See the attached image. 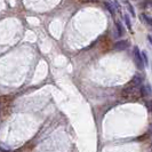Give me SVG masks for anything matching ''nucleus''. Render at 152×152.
<instances>
[{"instance_id":"obj_1","label":"nucleus","mask_w":152,"mask_h":152,"mask_svg":"<svg viewBox=\"0 0 152 152\" xmlns=\"http://www.w3.org/2000/svg\"><path fill=\"white\" fill-rule=\"evenodd\" d=\"M134 62H135V64H136V66L138 70H143L144 68V64H143V57H142V54L140 52V49H138V47H134Z\"/></svg>"},{"instance_id":"obj_2","label":"nucleus","mask_w":152,"mask_h":152,"mask_svg":"<svg viewBox=\"0 0 152 152\" xmlns=\"http://www.w3.org/2000/svg\"><path fill=\"white\" fill-rule=\"evenodd\" d=\"M128 46H129V42H128L127 40H120V41L115 42V45H114L113 48L115 50L121 52V50H125L126 48H128Z\"/></svg>"},{"instance_id":"obj_3","label":"nucleus","mask_w":152,"mask_h":152,"mask_svg":"<svg viewBox=\"0 0 152 152\" xmlns=\"http://www.w3.org/2000/svg\"><path fill=\"white\" fill-rule=\"evenodd\" d=\"M104 5H105V7L107 8V10L111 13V15H115V6H113V5H112L111 2H109V1H105Z\"/></svg>"},{"instance_id":"obj_4","label":"nucleus","mask_w":152,"mask_h":152,"mask_svg":"<svg viewBox=\"0 0 152 152\" xmlns=\"http://www.w3.org/2000/svg\"><path fill=\"white\" fill-rule=\"evenodd\" d=\"M150 93H151V91H150V86H146V87L141 86V95H142L143 97H146L148 95H150Z\"/></svg>"},{"instance_id":"obj_5","label":"nucleus","mask_w":152,"mask_h":152,"mask_svg":"<svg viewBox=\"0 0 152 152\" xmlns=\"http://www.w3.org/2000/svg\"><path fill=\"white\" fill-rule=\"evenodd\" d=\"M115 28H117V32H118V36H122L124 34V28H122V24L119 21L115 22Z\"/></svg>"},{"instance_id":"obj_6","label":"nucleus","mask_w":152,"mask_h":152,"mask_svg":"<svg viewBox=\"0 0 152 152\" xmlns=\"http://www.w3.org/2000/svg\"><path fill=\"white\" fill-rule=\"evenodd\" d=\"M142 20H144L145 23H146L148 25L152 26V17H150V16L146 15V14H142Z\"/></svg>"},{"instance_id":"obj_7","label":"nucleus","mask_w":152,"mask_h":152,"mask_svg":"<svg viewBox=\"0 0 152 152\" xmlns=\"http://www.w3.org/2000/svg\"><path fill=\"white\" fill-rule=\"evenodd\" d=\"M124 18H125V23H126V26L128 28V30H132V23H130L129 16L127 15V14H125V16H124Z\"/></svg>"},{"instance_id":"obj_8","label":"nucleus","mask_w":152,"mask_h":152,"mask_svg":"<svg viewBox=\"0 0 152 152\" xmlns=\"http://www.w3.org/2000/svg\"><path fill=\"white\" fill-rule=\"evenodd\" d=\"M127 7H128V9H129L130 14H132L133 16H135V9H134V7L132 6V4L128 2V1H127Z\"/></svg>"},{"instance_id":"obj_9","label":"nucleus","mask_w":152,"mask_h":152,"mask_svg":"<svg viewBox=\"0 0 152 152\" xmlns=\"http://www.w3.org/2000/svg\"><path fill=\"white\" fill-rule=\"evenodd\" d=\"M142 57H143V61H144V64H145V65H148V63H149V61H148V56H146V54H145V52H143V53H142Z\"/></svg>"},{"instance_id":"obj_10","label":"nucleus","mask_w":152,"mask_h":152,"mask_svg":"<svg viewBox=\"0 0 152 152\" xmlns=\"http://www.w3.org/2000/svg\"><path fill=\"white\" fill-rule=\"evenodd\" d=\"M148 38H149V40H150V44H151V45H152V38H151V36H149Z\"/></svg>"},{"instance_id":"obj_11","label":"nucleus","mask_w":152,"mask_h":152,"mask_svg":"<svg viewBox=\"0 0 152 152\" xmlns=\"http://www.w3.org/2000/svg\"><path fill=\"white\" fill-rule=\"evenodd\" d=\"M151 107H152V103H151ZM150 110H151V112H152V107H150Z\"/></svg>"}]
</instances>
